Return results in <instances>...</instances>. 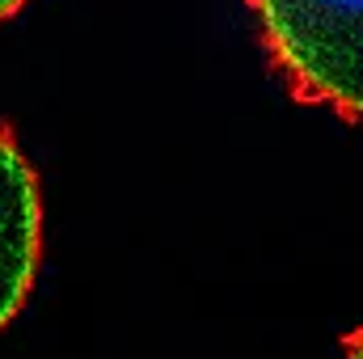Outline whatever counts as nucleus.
<instances>
[{
    "instance_id": "obj_3",
    "label": "nucleus",
    "mask_w": 363,
    "mask_h": 359,
    "mask_svg": "<svg viewBox=\"0 0 363 359\" xmlns=\"http://www.w3.org/2000/svg\"><path fill=\"white\" fill-rule=\"evenodd\" d=\"M21 4H26V0H0V26H4L9 17H17V13H21Z\"/></svg>"
},
{
    "instance_id": "obj_1",
    "label": "nucleus",
    "mask_w": 363,
    "mask_h": 359,
    "mask_svg": "<svg viewBox=\"0 0 363 359\" xmlns=\"http://www.w3.org/2000/svg\"><path fill=\"white\" fill-rule=\"evenodd\" d=\"M291 93L347 123L363 106V0H250Z\"/></svg>"
},
{
    "instance_id": "obj_2",
    "label": "nucleus",
    "mask_w": 363,
    "mask_h": 359,
    "mask_svg": "<svg viewBox=\"0 0 363 359\" xmlns=\"http://www.w3.org/2000/svg\"><path fill=\"white\" fill-rule=\"evenodd\" d=\"M43 263V194L30 161L0 131V330L26 309Z\"/></svg>"
}]
</instances>
